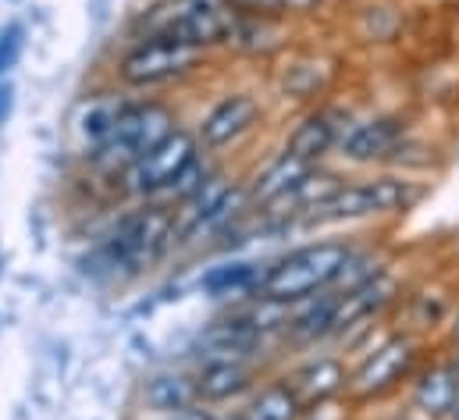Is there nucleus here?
Wrapping results in <instances>:
<instances>
[{
    "label": "nucleus",
    "instance_id": "obj_6",
    "mask_svg": "<svg viewBox=\"0 0 459 420\" xmlns=\"http://www.w3.org/2000/svg\"><path fill=\"white\" fill-rule=\"evenodd\" d=\"M204 157V146L196 139L193 128H175L164 143H157L153 150H146L139 161H132L121 175H117V193L128 197V200H139V204H164L168 193L175 189V182Z\"/></svg>",
    "mask_w": 459,
    "mask_h": 420
},
{
    "label": "nucleus",
    "instance_id": "obj_23",
    "mask_svg": "<svg viewBox=\"0 0 459 420\" xmlns=\"http://www.w3.org/2000/svg\"><path fill=\"white\" fill-rule=\"evenodd\" d=\"M325 0H260V11L278 14V18H299V14H317Z\"/></svg>",
    "mask_w": 459,
    "mask_h": 420
},
{
    "label": "nucleus",
    "instance_id": "obj_4",
    "mask_svg": "<svg viewBox=\"0 0 459 420\" xmlns=\"http://www.w3.org/2000/svg\"><path fill=\"white\" fill-rule=\"evenodd\" d=\"M178 128L175 107L164 101H125L115 118L111 136L90 153V161L108 175L117 179L132 161H139L146 150L164 143Z\"/></svg>",
    "mask_w": 459,
    "mask_h": 420
},
{
    "label": "nucleus",
    "instance_id": "obj_27",
    "mask_svg": "<svg viewBox=\"0 0 459 420\" xmlns=\"http://www.w3.org/2000/svg\"><path fill=\"white\" fill-rule=\"evenodd\" d=\"M235 11H260V0H225Z\"/></svg>",
    "mask_w": 459,
    "mask_h": 420
},
{
    "label": "nucleus",
    "instance_id": "obj_19",
    "mask_svg": "<svg viewBox=\"0 0 459 420\" xmlns=\"http://www.w3.org/2000/svg\"><path fill=\"white\" fill-rule=\"evenodd\" d=\"M242 420H299L303 403L285 378H264L238 407Z\"/></svg>",
    "mask_w": 459,
    "mask_h": 420
},
{
    "label": "nucleus",
    "instance_id": "obj_22",
    "mask_svg": "<svg viewBox=\"0 0 459 420\" xmlns=\"http://www.w3.org/2000/svg\"><path fill=\"white\" fill-rule=\"evenodd\" d=\"M25 25L22 22H7L4 29H0V83L4 79H11V72L18 68V61H22V54H25Z\"/></svg>",
    "mask_w": 459,
    "mask_h": 420
},
{
    "label": "nucleus",
    "instance_id": "obj_9",
    "mask_svg": "<svg viewBox=\"0 0 459 420\" xmlns=\"http://www.w3.org/2000/svg\"><path fill=\"white\" fill-rule=\"evenodd\" d=\"M260 121H264L260 97L249 90H229L225 97H218L200 114L193 132H196L204 153H221V150L235 146L238 139H246Z\"/></svg>",
    "mask_w": 459,
    "mask_h": 420
},
{
    "label": "nucleus",
    "instance_id": "obj_11",
    "mask_svg": "<svg viewBox=\"0 0 459 420\" xmlns=\"http://www.w3.org/2000/svg\"><path fill=\"white\" fill-rule=\"evenodd\" d=\"M352 121H349V114L339 110V107H314L310 114H303L296 125H292V132L285 136V153H292V157H299L303 164H321L328 153H335L339 150V143H342L345 128H349Z\"/></svg>",
    "mask_w": 459,
    "mask_h": 420
},
{
    "label": "nucleus",
    "instance_id": "obj_21",
    "mask_svg": "<svg viewBox=\"0 0 459 420\" xmlns=\"http://www.w3.org/2000/svg\"><path fill=\"white\" fill-rule=\"evenodd\" d=\"M121 97L111 101V97H100V101H90V107L79 114V136H82V143L90 146V153L111 136V128H115V118L117 110H121Z\"/></svg>",
    "mask_w": 459,
    "mask_h": 420
},
{
    "label": "nucleus",
    "instance_id": "obj_10",
    "mask_svg": "<svg viewBox=\"0 0 459 420\" xmlns=\"http://www.w3.org/2000/svg\"><path fill=\"white\" fill-rule=\"evenodd\" d=\"M410 125L403 114H370L363 121H352L339 143V157L345 164L370 168L395 157V150L406 143Z\"/></svg>",
    "mask_w": 459,
    "mask_h": 420
},
{
    "label": "nucleus",
    "instance_id": "obj_25",
    "mask_svg": "<svg viewBox=\"0 0 459 420\" xmlns=\"http://www.w3.org/2000/svg\"><path fill=\"white\" fill-rule=\"evenodd\" d=\"M14 104H18V90H14V83H11V79H4V83H0V128L11 121Z\"/></svg>",
    "mask_w": 459,
    "mask_h": 420
},
{
    "label": "nucleus",
    "instance_id": "obj_7",
    "mask_svg": "<svg viewBox=\"0 0 459 420\" xmlns=\"http://www.w3.org/2000/svg\"><path fill=\"white\" fill-rule=\"evenodd\" d=\"M235 18L238 11L225 0H157L143 32L175 36L196 50L214 54V50H229Z\"/></svg>",
    "mask_w": 459,
    "mask_h": 420
},
{
    "label": "nucleus",
    "instance_id": "obj_17",
    "mask_svg": "<svg viewBox=\"0 0 459 420\" xmlns=\"http://www.w3.org/2000/svg\"><path fill=\"white\" fill-rule=\"evenodd\" d=\"M285 39H289V18L267 11H238L229 50L238 57H271L285 47Z\"/></svg>",
    "mask_w": 459,
    "mask_h": 420
},
{
    "label": "nucleus",
    "instance_id": "obj_14",
    "mask_svg": "<svg viewBox=\"0 0 459 420\" xmlns=\"http://www.w3.org/2000/svg\"><path fill=\"white\" fill-rule=\"evenodd\" d=\"M459 403V360L442 356L420 367L410 381V407L428 420H453Z\"/></svg>",
    "mask_w": 459,
    "mask_h": 420
},
{
    "label": "nucleus",
    "instance_id": "obj_15",
    "mask_svg": "<svg viewBox=\"0 0 459 420\" xmlns=\"http://www.w3.org/2000/svg\"><path fill=\"white\" fill-rule=\"evenodd\" d=\"M349 367H345L342 356H332V353H314L307 356L303 363H296L285 381L292 385V392L299 396L303 410L314 407V403H328V399H339L349 396Z\"/></svg>",
    "mask_w": 459,
    "mask_h": 420
},
{
    "label": "nucleus",
    "instance_id": "obj_28",
    "mask_svg": "<svg viewBox=\"0 0 459 420\" xmlns=\"http://www.w3.org/2000/svg\"><path fill=\"white\" fill-rule=\"evenodd\" d=\"M0 267H4V264H0Z\"/></svg>",
    "mask_w": 459,
    "mask_h": 420
},
{
    "label": "nucleus",
    "instance_id": "obj_13",
    "mask_svg": "<svg viewBox=\"0 0 459 420\" xmlns=\"http://www.w3.org/2000/svg\"><path fill=\"white\" fill-rule=\"evenodd\" d=\"M264 346H267V335L242 311H231V314L211 320L196 335L200 360H256Z\"/></svg>",
    "mask_w": 459,
    "mask_h": 420
},
{
    "label": "nucleus",
    "instance_id": "obj_24",
    "mask_svg": "<svg viewBox=\"0 0 459 420\" xmlns=\"http://www.w3.org/2000/svg\"><path fill=\"white\" fill-rule=\"evenodd\" d=\"M349 410H352V399H349V396H339V399L307 407L299 420H349Z\"/></svg>",
    "mask_w": 459,
    "mask_h": 420
},
{
    "label": "nucleus",
    "instance_id": "obj_16",
    "mask_svg": "<svg viewBox=\"0 0 459 420\" xmlns=\"http://www.w3.org/2000/svg\"><path fill=\"white\" fill-rule=\"evenodd\" d=\"M310 168H314V164H303L299 157H292V153L281 150L274 161H267V164L246 182L249 207L256 210V214H274V210L292 197V189L307 179Z\"/></svg>",
    "mask_w": 459,
    "mask_h": 420
},
{
    "label": "nucleus",
    "instance_id": "obj_20",
    "mask_svg": "<svg viewBox=\"0 0 459 420\" xmlns=\"http://www.w3.org/2000/svg\"><path fill=\"white\" fill-rule=\"evenodd\" d=\"M267 264H253V260H225L204 271L200 278V293L211 300H238V296H256L260 293V278H264Z\"/></svg>",
    "mask_w": 459,
    "mask_h": 420
},
{
    "label": "nucleus",
    "instance_id": "obj_3",
    "mask_svg": "<svg viewBox=\"0 0 459 420\" xmlns=\"http://www.w3.org/2000/svg\"><path fill=\"white\" fill-rule=\"evenodd\" d=\"M207 50H196L175 36L139 32L115 61V79L121 90H164L182 79H193L207 68Z\"/></svg>",
    "mask_w": 459,
    "mask_h": 420
},
{
    "label": "nucleus",
    "instance_id": "obj_1",
    "mask_svg": "<svg viewBox=\"0 0 459 420\" xmlns=\"http://www.w3.org/2000/svg\"><path fill=\"white\" fill-rule=\"evenodd\" d=\"M178 246V221L175 207L168 204H139L128 210L115 228L97 242L86 264L108 278H135L150 267H157L171 249Z\"/></svg>",
    "mask_w": 459,
    "mask_h": 420
},
{
    "label": "nucleus",
    "instance_id": "obj_12",
    "mask_svg": "<svg viewBox=\"0 0 459 420\" xmlns=\"http://www.w3.org/2000/svg\"><path fill=\"white\" fill-rule=\"evenodd\" d=\"M193 381H196V399L204 407H231L242 403L264 378L256 360H200Z\"/></svg>",
    "mask_w": 459,
    "mask_h": 420
},
{
    "label": "nucleus",
    "instance_id": "obj_5",
    "mask_svg": "<svg viewBox=\"0 0 459 420\" xmlns=\"http://www.w3.org/2000/svg\"><path fill=\"white\" fill-rule=\"evenodd\" d=\"M420 186L406 175H370L342 182V189L317 210L307 224H359V221H377V217H395L417 207Z\"/></svg>",
    "mask_w": 459,
    "mask_h": 420
},
{
    "label": "nucleus",
    "instance_id": "obj_26",
    "mask_svg": "<svg viewBox=\"0 0 459 420\" xmlns=\"http://www.w3.org/2000/svg\"><path fill=\"white\" fill-rule=\"evenodd\" d=\"M449 349L459 360V311H453V317H449Z\"/></svg>",
    "mask_w": 459,
    "mask_h": 420
},
{
    "label": "nucleus",
    "instance_id": "obj_18",
    "mask_svg": "<svg viewBox=\"0 0 459 420\" xmlns=\"http://www.w3.org/2000/svg\"><path fill=\"white\" fill-rule=\"evenodd\" d=\"M139 399L150 414L157 417H171V414H182L189 407H196V381L189 371H175V367H164V371H153L143 378L139 385Z\"/></svg>",
    "mask_w": 459,
    "mask_h": 420
},
{
    "label": "nucleus",
    "instance_id": "obj_2",
    "mask_svg": "<svg viewBox=\"0 0 459 420\" xmlns=\"http://www.w3.org/2000/svg\"><path fill=\"white\" fill-rule=\"evenodd\" d=\"M356 246L345 239H317L307 246H296L289 253H281L278 260H271L264 267L260 278V300L271 303H285L296 307L303 300H314L321 293H332L339 275H342L345 260Z\"/></svg>",
    "mask_w": 459,
    "mask_h": 420
},
{
    "label": "nucleus",
    "instance_id": "obj_8",
    "mask_svg": "<svg viewBox=\"0 0 459 420\" xmlns=\"http://www.w3.org/2000/svg\"><path fill=\"white\" fill-rule=\"evenodd\" d=\"M420 371V338L410 331H395L381 338L349 374V399L352 403H377L403 385L413 381Z\"/></svg>",
    "mask_w": 459,
    "mask_h": 420
}]
</instances>
